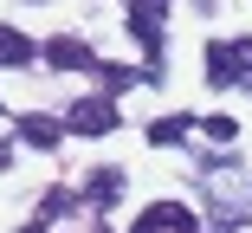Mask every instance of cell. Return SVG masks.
Listing matches in <instances>:
<instances>
[{
  "label": "cell",
  "mask_w": 252,
  "mask_h": 233,
  "mask_svg": "<svg viewBox=\"0 0 252 233\" xmlns=\"http://www.w3.org/2000/svg\"><path fill=\"white\" fill-rule=\"evenodd\" d=\"M117 130V104L110 98H78L65 104V136H110Z\"/></svg>",
  "instance_id": "6da1fadb"
},
{
  "label": "cell",
  "mask_w": 252,
  "mask_h": 233,
  "mask_svg": "<svg viewBox=\"0 0 252 233\" xmlns=\"http://www.w3.org/2000/svg\"><path fill=\"white\" fill-rule=\"evenodd\" d=\"M129 233H200V220H194V207H181V201H156L149 214H136Z\"/></svg>",
  "instance_id": "7a4b0ae2"
},
{
  "label": "cell",
  "mask_w": 252,
  "mask_h": 233,
  "mask_svg": "<svg viewBox=\"0 0 252 233\" xmlns=\"http://www.w3.org/2000/svg\"><path fill=\"white\" fill-rule=\"evenodd\" d=\"M39 59L52 65V71H91V65H97V59H91V45L71 39V33H52V39L39 45Z\"/></svg>",
  "instance_id": "3957f363"
},
{
  "label": "cell",
  "mask_w": 252,
  "mask_h": 233,
  "mask_svg": "<svg viewBox=\"0 0 252 233\" xmlns=\"http://www.w3.org/2000/svg\"><path fill=\"white\" fill-rule=\"evenodd\" d=\"M129 33H136V45L149 52V71H162V52H168L162 20H156V13H142V7H129Z\"/></svg>",
  "instance_id": "277c9868"
},
{
  "label": "cell",
  "mask_w": 252,
  "mask_h": 233,
  "mask_svg": "<svg viewBox=\"0 0 252 233\" xmlns=\"http://www.w3.org/2000/svg\"><path fill=\"white\" fill-rule=\"evenodd\" d=\"M13 136H20V143H32V149H59L65 117H20V123H13Z\"/></svg>",
  "instance_id": "5b68a950"
},
{
  "label": "cell",
  "mask_w": 252,
  "mask_h": 233,
  "mask_svg": "<svg viewBox=\"0 0 252 233\" xmlns=\"http://www.w3.org/2000/svg\"><path fill=\"white\" fill-rule=\"evenodd\" d=\"M32 59H39V45L20 26H0V65H32Z\"/></svg>",
  "instance_id": "8992f818"
},
{
  "label": "cell",
  "mask_w": 252,
  "mask_h": 233,
  "mask_svg": "<svg viewBox=\"0 0 252 233\" xmlns=\"http://www.w3.org/2000/svg\"><path fill=\"white\" fill-rule=\"evenodd\" d=\"M207 84H239V52L233 45H207Z\"/></svg>",
  "instance_id": "52a82bcc"
},
{
  "label": "cell",
  "mask_w": 252,
  "mask_h": 233,
  "mask_svg": "<svg viewBox=\"0 0 252 233\" xmlns=\"http://www.w3.org/2000/svg\"><path fill=\"white\" fill-rule=\"evenodd\" d=\"M84 195H91V201H104V207H110V201L123 195V168H91V181H84Z\"/></svg>",
  "instance_id": "ba28073f"
},
{
  "label": "cell",
  "mask_w": 252,
  "mask_h": 233,
  "mask_svg": "<svg viewBox=\"0 0 252 233\" xmlns=\"http://www.w3.org/2000/svg\"><path fill=\"white\" fill-rule=\"evenodd\" d=\"M71 207H78V195H71V188H45V201H39V220L52 227V220H65Z\"/></svg>",
  "instance_id": "9c48e42d"
},
{
  "label": "cell",
  "mask_w": 252,
  "mask_h": 233,
  "mask_svg": "<svg viewBox=\"0 0 252 233\" xmlns=\"http://www.w3.org/2000/svg\"><path fill=\"white\" fill-rule=\"evenodd\" d=\"M91 71H97V84H104V98H110V91H129V84H136V71H123V65H110V59H97Z\"/></svg>",
  "instance_id": "30bf717a"
},
{
  "label": "cell",
  "mask_w": 252,
  "mask_h": 233,
  "mask_svg": "<svg viewBox=\"0 0 252 233\" xmlns=\"http://www.w3.org/2000/svg\"><path fill=\"white\" fill-rule=\"evenodd\" d=\"M188 136V117H156L149 123V143H181Z\"/></svg>",
  "instance_id": "8fae6325"
},
{
  "label": "cell",
  "mask_w": 252,
  "mask_h": 233,
  "mask_svg": "<svg viewBox=\"0 0 252 233\" xmlns=\"http://www.w3.org/2000/svg\"><path fill=\"white\" fill-rule=\"evenodd\" d=\"M200 130H207L214 143H233V136H239V130H233V117H207V123H200Z\"/></svg>",
  "instance_id": "7c38bea8"
},
{
  "label": "cell",
  "mask_w": 252,
  "mask_h": 233,
  "mask_svg": "<svg viewBox=\"0 0 252 233\" xmlns=\"http://www.w3.org/2000/svg\"><path fill=\"white\" fill-rule=\"evenodd\" d=\"M233 52H239V84H252V39H233Z\"/></svg>",
  "instance_id": "4fadbf2b"
},
{
  "label": "cell",
  "mask_w": 252,
  "mask_h": 233,
  "mask_svg": "<svg viewBox=\"0 0 252 233\" xmlns=\"http://www.w3.org/2000/svg\"><path fill=\"white\" fill-rule=\"evenodd\" d=\"M0 168H13V136H0Z\"/></svg>",
  "instance_id": "5bb4252c"
},
{
  "label": "cell",
  "mask_w": 252,
  "mask_h": 233,
  "mask_svg": "<svg viewBox=\"0 0 252 233\" xmlns=\"http://www.w3.org/2000/svg\"><path fill=\"white\" fill-rule=\"evenodd\" d=\"M136 7H142V13H156V20H162V7H168V0H136Z\"/></svg>",
  "instance_id": "9a60e30c"
},
{
  "label": "cell",
  "mask_w": 252,
  "mask_h": 233,
  "mask_svg": "<svg viewBox=\"0 0 252 233\" xmlns=\"http://www.w3.org/2000/svg\"><path fill=\"white\" fill-rule=\"evenodd\" d=\"M20 233H45V220H32V227H20Z\"/></svg>",
  "instance_id": "2e32d148"
}]
</instances>
